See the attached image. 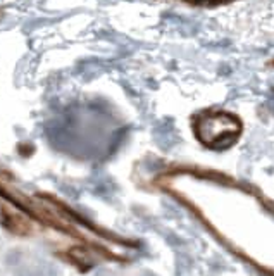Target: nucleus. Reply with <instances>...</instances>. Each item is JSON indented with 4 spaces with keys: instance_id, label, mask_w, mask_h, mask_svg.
<instances>
[{
    "instance_id": "f257e3e1",
    "label": "nucleus",
    "mask_w": 274,
    "mask_h": 276,
    "mask_svg": "<svg viewBox=\"0 0 274 276\" xmlns=\"http://www.w3.org/2000/svg\"><path fill=\"white\" fill-rule=\"evenodd\" d=\"M16 276H57V269L48 262H40V264H31L21 268Z\"/></svg>"
}]
</instances>
